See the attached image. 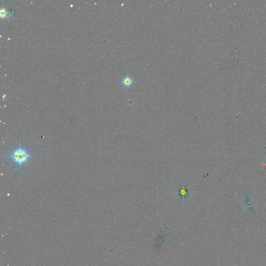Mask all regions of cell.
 Here are the masks:
<instances>
[{
	"label": "cell",
	"instance_id": "7a4b0ae2",
	"mask_svg": "<svg viewBox=\"0 0 266 266\" xmlns=\"http://www.w3.org/2000/svg\"><path fill=\"white\" fill-rule=\"evenodd\" d=\"M133 82V80L131 77L129 76L125 77L124 78H123L122 80V83L124 86L126 87H129L131 86V85L132 84Z\"/></svg>",
	"mask_w": 266,
	"mask_h": 266
},
{
	"label": "cell",
	"instance_id": "6da1fadb",
	"mask_svg": "<svg viewBox=\"0 0 266 266\" xmlns=\"http://www.w3.org/2000/svg\"><path fill=\"white\" fill-rule=\"evenodd\" d=\"M8 157L14 163L18 164L21 168L23 165L25 164L29 161L30 158H31V155L26 149L22 148L20 146L12 152L11 154L8 155Z\"/></svg>",
	"mask_w": 266,
	"mask_h": 266
}]
</instances>
